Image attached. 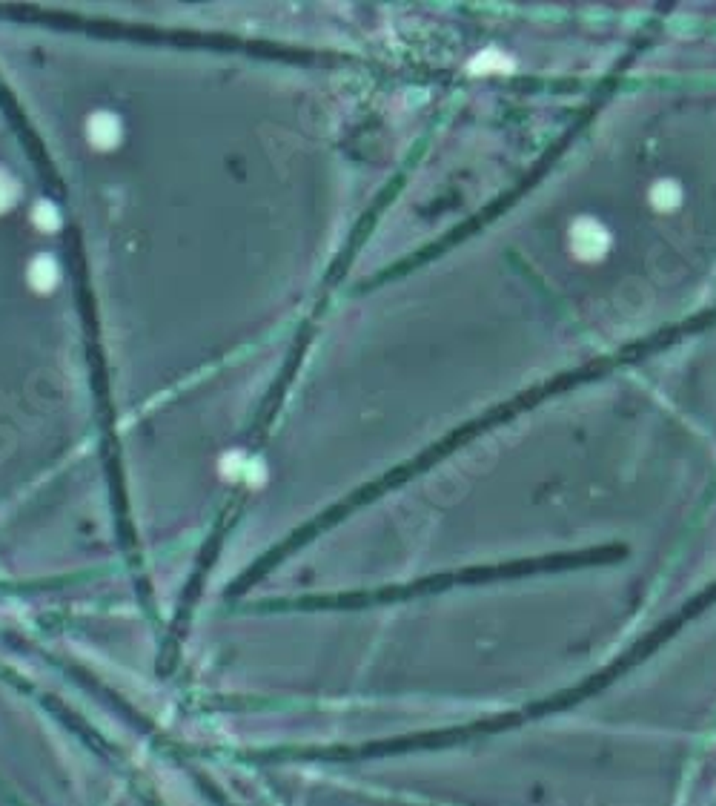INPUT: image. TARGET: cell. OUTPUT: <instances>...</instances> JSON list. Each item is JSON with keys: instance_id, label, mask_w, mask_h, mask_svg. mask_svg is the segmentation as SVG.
<instances>
[{"instance_id": "1", "label": "cell", "mask_w": 716, "mask_h": 806, "mask_svg": "<svg viewBox=\"0 0 716 806\" xmlns=\"http://www.w3.org/2000/svg\"><path fill=\"white\" fill-rule=\"evenodd\" d=\"M570 239H573L576 256H582V258H599V256H604V250H608V233H604L602 224L590 222V218H582V222L573 224Z\"/></svg>"}, {"instance_id": "2", "label": "cell", "mask_w": 716, "mask_h": 806, "mask_svg": "<svg viewBox=\"0 0 716 806\" xmlns=\"http://www.w3.org/2000/svg\"><path fill=\"white\" fill-rule=\"evenodd\" d=\"M89 139H92L95 147H101V149L115 147V141L121 139V124H118V118H115V115H109V113H95V115L89 118Z\"/></svg>"}, {"instance_id": "3", "label": "cell", "mask_w": 716, "mask_h": 806, "mask_svg": "<svg viewBox=\"0 0 716 806\" xmlns=\"http://www.w3.org/2000/svg\"><path fill=\"white\" fill-rule=\"evenodd\" d=\"M54 281H58V267H54V262L49 256H37L35 262L29 264V284L35 287V290L46 293L54 287Z\"/></svg>"}, {"instance_id": "4", "label": "cell", "mask_w": 716, "mask_h": 806, "mask_svg": "<svg viewBox=\"0 0 716 806\" xmlns=\"http://www.w3.org/2000/svg\"><path fill=\"white\" fill-rule=\"evenodd\" d=\"M18 196H21L18 181L12 179V175H9L6 170H0V213H6V210L15 207Z\"/></svg>"}, {"instance_id": "5", "label": "cell", "mask_w": 716, "mask_h": 806, "mask_svg": "<svg viewBox=\"0 0 716 806\" xmlns=\"http://www.w3.org/2000/svg\"><path fill=\"white\" fill-rule=\"evenodd\" d=\"M32 218H35V224L44 227V230L58 227V215H54V207H49V204H37V210L32 213Z\"/></svg>"}]
</instances>
